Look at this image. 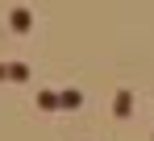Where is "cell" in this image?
<instances>
[{
	"instance_id": "obj_1",
	"label": "cell",
	"mask_w": 154,
	"mask_h": 141,
	"mask_svg": "<svg viewBox=\"0 0 154 141\" xmlns=\"http://www.w3.org/2000/svg\"><path fill=\"white\" fill-rule=\"evenodd\" d=\"M112 116H117V120L133 116V92H129V87H121V92L112 95Z\"/></svg>"
},
{
	"instance_id": "obj_2",
	"label": "cell",
	"mask_w": 154,
	"mask_h": 141,
	"mask_svg": "<svg viewBox=\"0 0 154 141\" xmlns=\"http://www.w3.org/2000/svg\"><path fill=\"white\" fill-rule=\"evenodd\" d=\"M8 25H13V33H29L33 29V13L29 8H13L8 13Z\"/></svg>"
},
{
	"instance_id": "obj_3",
	"label": "cell",
	"mask_w": 154,
	"mask_h": 141,
	"mask_svg": "<svg viewBox=\"0 0 154 141\" xmlns=\"http://www.w3.org/2000/svg\"><path fill=\"white\" fill-rule=\"evenodd\" d=\"M38 108H42V112H58V108H63L58 92H38Z\"/></svg>"
},
{
	"instance_id": "obj_4",
	"label": "cell",
	"mask_w": 154,
	"mask_h": 141,
	"mask_svg": "<svg viewBox=\"0 0 154 141\" xmlns=\"http://www.w3.org/2000/svg\"><path fill=\"white\" fill-rule=\"evenodd\" d=\"M58 100H63V108L71 112V108H79V104H83V92H75V87H67V92H58Z\"/></svg>"
},
{
	"instance_id": "obj_5",
	"label": "cell",
	"mask_w": 154,
	"mask_h": 141,
	"mask_svg": "<svg viewBox=\"0 0 154 141\" xmlns=\"http://www.w3.org/2000/svg\"><path fill=\"white\" fill-rule=\"evenodd\" d=\"M29 79V67L25 62H8V83H25Z\"/></svg>"
},
{
	"instance_id": "obj_6",
	"label": "cell",
	"mask_w": 154,
	"mask_h": 141,
	"mask_svg": "<svg viewBox=\"0 0 154 141\" xmlns=\"http://www.w3.org/2000/svg\"><path fill=\"white\" fill-rule=\"evenodd\" d=\"M4 79H8V67H4V62H0V83H4Z\"/></svg>"
}]
</instances>
